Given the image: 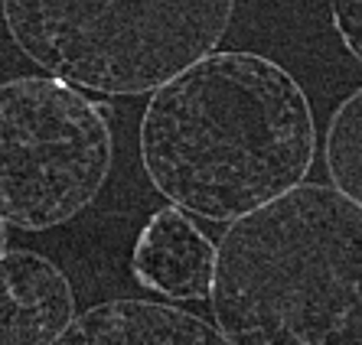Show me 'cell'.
Masks as SVG:
<instances>
[{
	"label": "cell",
	"instance_id": "cell-3",
	"mask_svg": "<svg viewBox=\"0 0 362 345\" xmlns=\"http://www.w3.org/2000/svg\"><path fill=\"white\" fill-rule=\"evenodd\" d=\"M26 59L69 88L153 95L222 42L232 0H4Z\"/></svg>",
	"mask_w": 362,
	"mask_h": 345
},
{
	"label": "cell",
	"instance_id": "cell-1",
	"mask_svg": "<svg viewBox=\"0 0 362 345\" xmlns=\"http://www.w3.org/2000/svg\"><path fill=\"white\" fill-rule=\"evenodd\" d=\"M317 121L281 62L228 49L180 72L141 114V163L173 209L235 222L310 173Z\"/></svg>",
	"mask_w": 362,
	"mask_h": 345
},
{
	"label": "cell",
	"instance_id": "cell-10",
	"mask_svg": "<svg viewBox=\"0 0 362 345\" xmlns=\"http://www.w3.org/2000/svg\"><path fill=\"white\" fill-rule=\"evenodd\" d=\"M7 251V225H4V219H0V254Z\"/></svg>",
	"mask_w": 362,
	"mask_h": 345
},
{
	"label": "cell",
	"instance_id": "cell-7",
	"mask_svg": "<svg viewBox=\"0 0 362 345\" xmlns=\"http://www.w3.org/2000/svg\"><path fill=\"white\" fill-rule=\"evenodd\" d=\"M52 345H228L209 320L153 300H105L69 322Z\"/></svg>",
	"mask_w": 362,
	"mask_h": 345
},
{
	"label": "cell",
	"instance_id": "cell-5",
	"mask_svg": "<svg viewBox=\"0 0 362 345\" xmlns=\"http://www.w3.org/2000/svg\"><path fill=\"white\" fill-rule=\"evenodd\" d=\"M76 316L59 264L26 248L0 254V345H52Z\"/></svg>",
	"mask_w": 362,
	"mask_h": 345
},
{
	"label": "cell",
	"instance_id": "cell-4",
	"mask_svg": "<svg viewBox=\"0 0 362 345\" xmlns=\"http://www.w3.org/2000/svg\"><path fill=\"white\" fill-rule=\"evenodd\" d=\"M115 160L108 108L49 75L0 82V219L49 231L82 215Z\"/></svg>",
	"mask_w": 362,
	"mask_h": 345
},
{
	"label": "cell",
	"instance_id": "cell-6",
	"mask_svg": "<svg viewBox=\"0 0 362 345\" xmlns=\"http://www.w3.org/2000/svg\"><path fill=\"white\" fill-rule=\"evenodd\" d=\"M216 264L212 241L183 209H157L131 251V274L144 290L167 300H206Z\"/></svg>",
	"mask_w": 362,
	"mask_h": 345
},
{
	"label": "cell",
	"instance_id": "cell-9",
	"mask_svg": "<svg viewBox=\"0 0 362 345\" xmlns=\"http://www.w3.org/2000/svg\"><path fill=\"white\" fill-rule=\"evenodd\" d=\"M333 23L339 30V40L349 49L353 59H362V4L359 0H346V4H329Z\"/></svg>",
	"mask_w": 362,
	"mask_h": 345
},
{
	"label": "cell",
	"instance_id": "cell-8",
	"mask_svg": "<svg viewBox=\"0 0 362 345\" xmlns=\"http://www.w3.org/2000/svg\"><path fill=\"white\" fill-rule=\"evenodd\" d=\"M327 173L343 199H362V92L356 88L337 104L327 127Z\"/></svg>",
	"mask_w": 362,
	"mask_h": 345
},
{
	"label": "cell",
	"instance_id": "cell-2",
	"mask_svg": "<svg viewBox=\"0 0 362 345\" xmlns=\"http://www.w3.org/2000/svg\"><path fill=\"white\" fill-rule=\"evenodd\" d=\"M206 300L228 345H362V205L300 183L228 222Z\"/></svg>",
	"mask_w": 362,
	"mask_h": 345
}]
</instances>
